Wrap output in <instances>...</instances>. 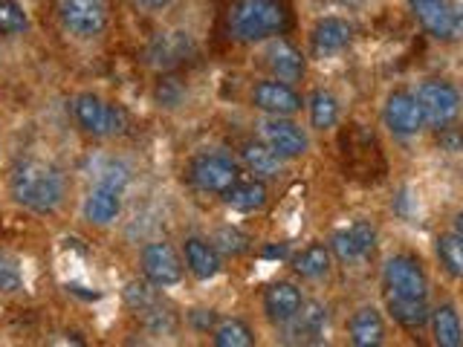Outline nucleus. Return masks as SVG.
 Wrapping results in <instances>:
<instances>
[{"instance_id": "f257e3e1", "label": "nucleus", "mask_w": 463, "mask_h": 347, "mask_svg": "<svg viewBox=\"0 0 463 347\" xmlns=\"http://www.w3.org/2000/svg\"><path fill=\"white\" fill-rule=\"evenodd\" d=\"M9 192L18 206L35 214H52L64 200V177L55 165L26 156L12 168Z\"/></svg>"}, {"instance_id": "f03ea898", "label": "nucleus", "mask_w": 463, "mask_h": 347, "mask_svg": "<svg viewBox=\"0 0 463 347\" xmlns=\"http://www.w3.org/2000/svg\"><path fill=\"white\" fill-rule=\"evenodd\" d=\"M287 26L289 12L281 0H235L229 9V29L243 43L284 35Z\"/></svg>"}, {"instance_id": "7ed1b4c3", "label": "nucleus", "mask_w": 463, "mask_h": 347, "mask_svg": "<svg viewBox=\"0 0 463 347\" xmlns=\"http://www.w3.org/2000/svg\"><path fill=\"white\" fill-rule=\"evenodd\" d=\"M70 113L76 125L84 130L87 136H99V139H108V136H122L128 130V113L113 105V101H105L93 93H81L70 101Z\"/></svg>"}, {"instance_id": "20e7f679", "label": "nucleus", "mask_w": 463, "mask_h": 347, "mask_svg": "<svg viewBox=\"0 0 463 347\" xmlns=\"http://www.w3.org/2000/svg\"><path fill=\"white\" fill-rule=\"evenodd\" d=\"M417 23L434 41L463 38V6L458 0H409Z\"/></svg>"}, {"instance_id": "39448f33", "label": "nucleus", "mask_w": 463, "mask_h": 347, "mask_svg": "<svg viewBox=\"0 0 463 347\" xmlns=\"http://www.w3.org/2000/svg\"><path fill=\"white\" fill-rule=\"evenodd\" d=\"M417 101L420 110H423V119L429 127H449L460 113V93L455 84L440 81V79H429L417 87Z\"/></svg>"}, {"instance_id": "423d86ee", "label": "nucleus", "mask_w": 463, "mask_h": 347, "mask_svg": "<svg viewBox=\"0 0 463 347\" xmlns=\"http://www.w3.org/2000/svg\"><path fill=\"white\" fill-rule=\"evenodd\" d=\"M188 177L206 194H226L241 180V168L226 154H197L188 165Z\"/></svg>"}, {"instance_id": "0eeeda50", "label": "nucleus", "mask_w": 463, "mask_h": 347, "mask_svg": "<svg viewBox=\"0 0 463 347\" xmlns=\"http://www.w3.org/2000/svg\"><path fill=\"white\" fill-rule=\"evenodd\" d=\"M58 18L76 38H96L108 26V0H58Z\"/></svg>"}, {"instance_id": "6e6552de", "label": "nucleus", "mask_w": 463, "mask_h": 347, "mask_svg": "<svg viewBox=\"0 0 463 347\" xmlns=\"http://www.w3.org/2000/svg\"><path fill=\"white\" fill-rule=\"evenodd\" d=\"M385 293L405 295V298H429V278L420 260L411 255H394L385 260L383 267Z\"/></svg>"}, {"instance_id": "1a4fd4ad", "label": "nucleus", "mask_w": 463, "mask_h": 347, "mask_svg": "<svg viewBox=\"0 0 463 347\" xmlns=\"http://www.w3.org/2000/svg\"><path fill=\"white\" fill-rule=\"evenodd\" d=\"M383 119H385V127L394 136H414V134H420V130L426 127L423 110H420V101L409 90H394V93L388 96Z\"/></svg>"}, {"instance_id": "9d476101", "label": "nucleus", "mask_w": 463, "mask_h": 347, "mask_svg": "<svg viewBox=\"0 0 463 347\" xmlns=\"http://www.w3.org/2000/svg\"><path fill=\"white\" fill-rule=\"evenodd\" d=\"M194 52H197V43L192 33H185V29H168V33L154 35L148 47V61L156 70H174L185 64L188 58H194Z\"/></svg>"}, {"instance_id": "9b49d317", "label": "nucleus", "mask_w": 463, "mask_h": 347, "mask_svg": "<svg viewBox=\"0 0 463 347\" xmlns=\"http://www.w3.org/2000/svg\"><path fill=\"white\" fill-rule=\"evenodd\" d=\"M142 272L154 286H171L183 278V260L171 243L156 240L142 249Z\"/></svg>"}, {"instance_id": "f8f14e48", "label": "nucleus", "mask_w": 463, "mask_h": 347, "mask_svg": "<svg viewBox=\"0 0 463 347\" xmlns=\"http://www.w3.org/2000/svg\"><path fill=\"white\" fill-rule=\"evenodd\" d=\"M260 139H264L269 148L279 154L281 159H298L307 154V134L289 122L287 116H269V119L260 125Z\"/></svg>"}, {"instance_id": "ddd939ff", "label": "nucleus", "mask_w": 463, "mask_h": 347, "mask_svg": "<svg viewBox=\"0 0 463 347\" xmlns=\"http://www.w3.org/2000/svg\"><path fill=\"white\" fill-rule=\"evenodd\" d=\"M252 105L267 113V116H293L301 110V96L293 84L279 81V79H267V81H258L252 87Z\"/></svg>"}, {"instance_id": "4468645a", "label": "nucleus", "mask_w": 463, "mask_h": 347, "mask_svg": "<svg viewBox=\"0 0 463 347\" xmlns=\"http://www.w3.org/2000/svg\"><path fill=\"white\" fill-rule=\"evenodd\" d=\"M376 246V229L368 220H356L351 226L339 229L336 235L330 238V252L336 255L345 264H354L373 252Z\"/></svg>"}, {"instance_id": "2eb2a0df", "label": "nucleus", "mask_w": 463, "mask_h": 347, "mask_svg": "<svg viewBox=\"0 0 463 347\" xmlns=\"http://www.w3.org/2000/svg\"><path fill=\"white\" fill-rule=\"evenodd\" d=\"M304 295L296 284L289 281H279V284H269L264 289V315L267 322L275 327H284L296 318V313L301 310Z\"/></svg>"}, {"instance_id": "dca6fc26", "label": "nucleus", "mask_w": 463, "mask_h": 347, "mask_svg": "<svg viewBox=\"0 0 463 347\" xmlns=\"http://www.w3.org/2000/svg\"><path fill=\"white\" fill-rule=\"evenodd\" d=\"M267 67L272 72V79H279V81H287V84H293L304 76V55L298 47H293L287 38L281 35H275L269 38L267 43Z\"/></svg>"}, {"instance_id": "f3484780", "label": "nucleus", "mask_w": 463, "mask_h": 347, "mask_svg": "<svg viewBox=\"0 0 463 347\" xmlns=\"http://www.w3.org/2000/svg\"><path fill=\"white\" fill-rule=\"evenodd\" d=\"M354 41V26L342 18H322L310 33V52L316 58H330L347 50V43Z\"/></svg>"}, {"instance_id": "a211bd4d", "label": "nucleus", "mask_w": 463, "mask_h": 347, "mask_svg": "<svg viewBox=\"0 0 463 347\" xmlns=\"http://www.w3.org/2000/svg\"><path fill=\"white\" fill-rule=\"evenodd\" d=\"M122 211V192L113 185L96 183L90 188V194L84 197V220L96 223V226H108L113 223Z\"/></svg>"}, {"instance_id": "6ab92c4d", "label": "nucleus", "mask_w": 463, "mask_h": 347, "mask_svg": "<svg viewBox=\"0 0 463 347\" xmlns=\"http://www.w3.org/2000/svg\"><path fill=\"white\" fill-rule=\"evenodd\" d=\"M183 258H185V267L188 272L194 275L200 281H209L221 272V252L214 249V243L203 240V238H185L183 243Z\"/></svg>"}, {"instance_id": "aec40b11", "label": "nucleus", "mask_w": 463, "mask_h": 347, "mask_svg": "<svg viewBox=\"0 0 463 347\" xmlns=\"http://www.w3.org/2000/svg\"><path fill=\"white\" fill-rule=\"evenodd\" d=\"M347 336L356 347H376L385 342V322L376 307H359L347 322Z\"/></svg>"}, {"instance_id": "412c9836", "label": "nucleus", "mask_w": 463, "mask_h": 347, "mask_svg": "<svg viewBox=\"0 0 463 347\" xmlns=\"http://www.w3.org/2000/svg\"><path fill=\"white\" fill-rule=\"evenodd\" d=\"M284 327L293 333V342H318L327 330V307L318 301H304L293 322Z\"/></svg>"}, {"instance_id": "4be33fe9", "label": "nucleus", "mask_w": 463, "mask_h": 347, "mask_svg": "<svg viewBox=\"0 0 463 347\" xmlns=\"http://www.w3.org/2000/svg\"><path fill=\"white\" fill-rule=\"evenodd\" d=\"M385 307H388V315L405 330H423L431 318L426 298H405V295L385 293Z\"/></svg>"}, {"instance_id": "5701e85b", "label": "nucleus", "mask_w": 463, "mask_h": 347, "mask_svg": "<svg viewBox=\"0 0 463 347\" xmlns=\"http://www.w3.org/2000/svg\"><path fill=\"white\" fill-rule=\"evenodd\" d=\"M267 185L264 180H238L235 185L229 188V192L223 194L226 200V206L229 209H235V211H243V214H250V211H260L267 206Z\"/></svg>"}, {"instance_id": "b1692460", "label": "nucleus", "mask_w": 463, "mask_h": 347, "mask_svg": "<svg viewBox=\"0 0 463 347\" xmlns=\"http://www.w3.org/2000/svg\"><path fill=\"white\" fill-rule=\"evenodd\" d=\"M241 159H243V165L250 168L258 180L279 177L281 165H284V159L275 154L267 142H246L243 148H241Z\"/></svg>"}, {"instance_id": "393cba45", "label": "nucleus", "mask_w": 463, "mask_h": 347, "mask_svg": "<svg viewBox=\"0 0 463 347\" xmlns=\"http://www.w3.org/2000/svg\"><path fill=\"white\" fill-rule=\"evenodd\" d=\"M431 333H434V344L440 347H460L463 344V324L460 315L452 304H440V307L431 310Z\"/></svg>"}, {"instance_id": "a878e982", "label": "nucleus", "mask_w": 463, "mask_h": 347, "mask_svg": "<svg viewBox=\"0 0 463 347\" xmlns=\"http://www.w3.org/2000/svg\"><path fill=\"white\" fill-rule=\"evenodd\" d=\"M330 264H333V252H330V246H325V243L304 246V249L293 258L296 275H301V278H307V281L325 278V275L330 272Z\"/></svg>"}, {"instance_id": "bb28decb", "label": "nucleus", "mask_w": 463, "mask_h": 347, "mask_svg": "<svg viewBox=\"0 0 463 347\" xmlns=\"http://www.w3.org/2000/svg\"><path fill=\"white\" fill-rule=\"evenodd\" d=\"M310 125L316 130H330L333 125L339 122V101L333 93L327 90H316L310 96Z\"/></svg>"}, {"instance_id": "cd10ccee", "label": "nucleus", "mask_w": 463, "mask_h": 347, "mask_svg": "<svg viewBox=\"0 0 463 347\" xmlns=\"http://www.w3.org/2000/svg\"><path fill=\"white\" fill-rule=\"evenodd\" d=\"M438 258H440V267L452 275V278H463V238L458 231H449V235L438 238Z\"/></svg>"}, {"instance_id": "c85d7f7f", "label": "nucleus", "mask_w": 463, "mask_h": 347, "mask_svg": "<svg viewBox=\"0 0 463 347\" xmlns=\"http://www.w3.org/2000/svg\"><path fill=\"white\" fill-rule=\"evenodd\" d=\"M214 344L217 347H250L255 344V333L241 318H229V322L214 327Z\"/></svg>"}, {"instance_id": "c756f323", "label": "nucleus", "mask_w": 463, "mask_h": 347, "mask_svg": "<svg viewBox=\"0 0 463 347\" xmlns=\"http://www.w3.org/2000/svg\"><path fill=\"white\" fill-rule=\"evenodd\" d=\"M214 249L221 252V255H229V258H238L243 252H250V238L243 235L241 229H232V226H223V229H217L214 231Z\"/></svg>"}, {"instance_id": "7c9ffc66", "label": "nucleus", "mask_w": 463, "mask_h": 347, "mask_svg": "<svg viewBox=\"0 0 463 347\" xmlns=\"http://www.w3.org/2000/svg\"><path fill=\"white\" fill-rule=\"evenodd\" d=\"M29 26L26 12L14 0H0V35H21Z\"/></svg>"}, {"instance_id": "2f4dec72", "label": "nucleus", "mask_w": 463, "mask_h": 347, "mask_svg": "<svg viewBox=\"0 0 463 347\" xmlns=\"http://www.w3.org/2000/svg\"><path fill=\"white\" fill-rule=\"evenodd\" d=\"M21 286H24L21 269L14 267V260L0 255V293H18Z\"/></svg>"}, {"instance_id": "473e14b6", "label": "nucleus", "mask_w": 463, "mask_h": 347, "mask_svg": "<svg viewBox=\"0 0 463 347\" xmlns=\"http://www.w3.org/2000/svg\"><path fill=\"white\" fill-rule=\"evenodd\" d=\"M156 101H159V105H165V108H177L180 101H183V87L174 81V79L159 81V87H156Z\"/></svg>"}, {"instance_id": "72a5a7b5", "label": "nucleus", "mask_w": 463, "mask_h": 347, "mask_svg": "<svg viewBox=\"0 0 463 347\" xmlns=\"http://www.w3.org/2000/svg\"><path fill=\"white\" fill-rule=\"evenodd\" d=\"M134 4L139 6V9H148V12H159V9H165V6H171L174 0H134Z\"/></svg>"}, {"instance_id": "f704fd0d", "label": "nucleus", "mask_w": 463, "mask_h": 347, "mask_svg": "<svg viewBox=\"0 0 463 347\" xmlns=\"http://www.w3.org/2000/svg\"><path fill=\"white\" fill-rule=\"evenodd\" d=\"M287 249H284V246H279V249H275V246H269V249H264V258H281Z\"/></svg>"}, {"instance_id": "c9c22d12", "label": "nucleus", "mask_w": 463, "mask_h": 347, "mask_svg": "<svg viewBox=\"0 0 463 347\" xmlns=\"http://www.w3.org/2000/svg\"><path fill=\"white\" fill-rule=\"evenodd\" d=\"M452 223H455V231L463 238V211H458V214H455V220H452Z\"/></svg>"}]
</instances>
